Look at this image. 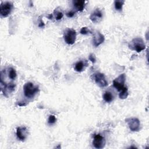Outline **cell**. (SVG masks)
Wrapping results in <instances>:
<instances>
[{
    "instance_id": "obj_18",
    "label": "cell",
    "mask_w": 149,
    "mask_h": 149,
    "mask_svg": "<svg viewBox=\"0 0 149 149\" xmlns=\"http://www.w3.org/2000/svg\"><path fill=\"white\" fill-rule=\"evenodd\" d=\"M54 13H55V19L57 21L61 20V19L64 16V14L62 12L60 11H54Z\"/></svg>"
},
{
    "instance_id": "obj_9",
    "label": "cell",
    "mask_w": 149,
    "mask_h": 149,
    "mask_svg": "<svg viewBox=\"0 0 149 149\" xmlns=\"http://www.w3.org/2000/svg\"><path fill=\"white\" fill-rule=\"evenodd\" d=\"M104 40L105 38L104 35L98 31H96V32L93 34V44L96 47L101 44L104 42Z\"/></svg>"
},
{
    "instance_id": "obj_23",
    "label": "cell",
    "mask_w": 149,
    "mask_h": 149,
    "mask_svg": "<svg viewBox=\"0 0 149 149\" xmlns=\"http://www.w3.org/2000/svg\"><path fill=\"white\" fill-rule=\"evenodd\" d=\"M44 26H45V24L44 23V22H43V21L41 19L40 21V23H39V26L40 28H43V27H44Z\"/></svg>"
},
{
    "instance_id": "obj_19",
    "label": "cell",
    "mask_w": 149,
    "mask_h": 149,
    "mask_svg": "<svg viewBox=\"0 0 149 149\" xmlns=\"http://www.w3.org/2000/svg\"><path fill=\"white\" fill-rule=\"evenodd\" d=\"M81 33L82 34H84V35H86V34H87L89 33H92L88 29V28L87 27H83L81 29Z\"/></svg>"
},
{
    "instance_id": "obj_17",
    "label": "cell",
    "mask_w": 149,
    "mask_h": 149,
    "mask_svg": "<svg viewBox=\"0 0 149 149\" xmlns=\"http://www.w3.org/2000/svg\"><path fill=\"white\" fill-rule=\"evenodd\" d=\"M9 78L12 80H15L17 77V73L15 69L11 68L10 70H9Z\"/></svg>"
},
{
    "instance_id": "obj_20",
    "label": "cell",
    "mask_w": 149,
    "mask_h": 149,
    "mask_svg": "<svg viewBox=\"0 0 149 149\" xmlns=\"http://www.w3.org/2000/svg\"><path fill=\"white\" fill-rule=\"evenodd\" d=\"M56 121H57V119H56L55 117L53 115H50L48 119V123L50 124H53Z\"/></svg>"
},
{
    "instance_id": "obj_10",
    "label": "cell",
    "mask_w": 149,
    "mask_h": 149,
    "mask_svg": "<svg viewBox=\"0 0 149 149\" xmlns=\"http://www.w3.org/2000/svg\"><path fill=\"white\" fill-rule=\"evenodd\" d=\"M28 134V129L25 126H19L16 129V136L21 141H25Z\"/></svg>"
},
{
    "instance_id": "obj_8",
    "label": "cell",
    "mask_w": 149,
    "mask_h": 149,
    "mask_svg": "<svg viewBox=\"0 0 149 149\" xmlns=\"http://www.w3.org/2000/svg\"><path fill=\"white\" fill-rule=\"evenodd\" d=\"M96 83L101 87H104L108 86V82L105 79L104 74L101 73H97L95 75Z\"/></svg>"
},
{
    "instance_id": "obj_15",
    "label": "cell",
    "mask_w": 149,
    "mask_h": 149,
    "mask_svg": "<svg viewBox=\"0 0 149 149\" xmlns=\"http://www.w3.org/2000/svg\"><path fill=\"white\" fill-rule=\"evenodd\" d=\"M129 95L128 93V87H126L124 89H123L122 90H121L119 92V97L121 99H125L128 97Z\"/></svg>"
},
{
    "instance_id": "obj_24",
    "label": "cell",
    "mask_w": 149,
    "mask_h": 149,
    "mask_svg": "<svg viewBox=\"0 0 149 149\" xmlns=\"http://www.w3.org/2000/svg\"><path fill=\"white\" fill-rule=\"evenodd\" d=\"M48 18L49 19H52V14H51V15H50L49 16H48Z\"/></svg>"
},
{
    "instance_id": "obj_16",
    "label": "cell",
    "mask_w": 149,
    "mask_h": 149,
    "mask_svg": "<svg viewBox=\"0 0 149 149\" xmlns=\"http://www.w3.org/2000/svg\"><path fill=\"white\" fill-rule=\"evenodd\" d=\"M124 3H125L124 1H115L114 2L115 9L117 11H121L122 9V7Z\"/></svg>"
},
{
    "instance_id": "obj_4",
    "label": "cell",
    "mask_w": 149,
    "mask_h": 149,
    "mask_svg": "<svg viewBox=\"0 0 149 149\" xmlns=\"http://www.w3.org/2000/svg\"><path fill=\"white\" fill-rule=\"evenodd\" d=\"M125 81H126L125 74V73L121 74L113 81V86L118 91L120 92L121 90H122L126 87L125 86Z\"/></svg>"
},
{
    "instance_id": "obj_12",
    "label": "cell",
    "mask_w": 149,
    "mask_h": 149,
    "mask_svg": "<svg viewBox=\"0 0 149 149\" xmlns=\"http://www.w3.org/2000/svg\"><path fill=\"white\" fill-rule=\"evenodd\" d=\"M72 3L73 7L77 9L78 11L82 12L83 11L85 7V1H83V0H75V1H73Z\"/></svg>"
},
{
    "instance_id": "obj_1",
    "label": "cell",
    "mask_w": 149,
    "mask_h": 149,
    "mask_svg": "<svg viewBox=\"0 0 149 149\" xmlns=\"http://www.w3.org/2000/svg\"><path fill=\"white\" fill-rule=\"evenodd\" d=\"M39 91V87L34 86L32 82H28L23 86L24 95L28 99L33 98Z\"/></svg>"
},
{
    "instance_id": "obj_7",
    "label": "cell",
    "mask_w": 149,
    "mask_h": 149,
    "mask_svg": "<svg viewBox=\"0 0 149 149\" xmlns=\"http://www.w3.org/2000/svg\"><path fill=\"white\" fill-rule=\"evenodd\" d=\"M93 144L95 148L98 149L104 148L105 145V138L100 134L95 135L94 140L93 141Z\"/></svg>"
},
{
    "instance_id": "obj_21",
    "label": "cell",
    "mask_w": 149,
    "mask_h": 149,
    "mask_svg": "<svg viewBox=\"0 0 149 149\" xmlns=\"http://www.w3.org/2000/svg\"><path fill=\"white\" fill-rule=\"evenodd\" d=\"M89 60L90 61H91V62H92V63H95L96 62V57H95V55L93 54H90V55H89Z\"/></svg>"
},
{
    "instance_id": "obj_5",
    "label": "cell",
    "mask_w": 149,
    "mask_h": 149,
    "mask_svg": "<svg viewBox=\"0 0 149 149\" xmlns=\"http://www.w3.org/2000/svg\"><path fill=\"white\" fill-rule=\"evenodd\" d=\"M130 130L132 132H138L140 130V123L139 120L136 118H130L126 120Z\"/></svg>"
},
{
    "instance_id": "obj_6",
    "label": "cell",
    "mask_w": 149,
    "mask_h": 149,
    "mask_svg": "<svg viewBox=\"0 0 149 149\" xmlns=\"http://www.w3.org/2000/svg\"><path fill=\"white\" fill-rule=\"evenodd\" d=\"M13 8V4L10 2H5L1 4L0 12L3 17H7L11 12Z\"/></svg>"
},
{
    "instance_id": "obj_13",
    "label": "cell",
    "mask_w": 149,
    "mask_h": 149,
    "mask_svg": "<svg viewBox=\"0 0 149 149\" xmlns=\"http://www.w3.org/2000/svg\"><path fill=\"white\" fill-rule=\"evenodd\" d=\"M103 99L107 103H111L114 100V96L111 92L106 91L103 95Z\"/></svg>"
},
{
    "instance_id": "obj_2",
    "label": "cell",
    "mask_w": 149,
    "mask_h": 149,
    "mask_svg": "<svg viewBox=\"0 0 149 149\" xmlns=\"http://www.w3.org/2000/svg\"><path fill=\"white\" fill-rule=\"evenodd\" d=\"M64 38L65 42L68 44H73L75 42L77 38L76 31L73 29H67L64 32Z\"/></svg>"
},
{
    "instance_id": "obj_3",
    "label": "cell",
    "mask_w": 149,
    "mask_h": 149,
    "mask_svg": "<svg viewBox=\"0 0 149 149\" xmlns=\"http://www.w3.org/2000/svg\"><path fill=\"white\" fill-rule=\"evenodd\" d=\"M129 48L138 52H140L146 48V45L141 38H135L132 40L130 45H129Z\"/></svg>"
},
{
    "instance_id": "obj_22",
    "label": "cell",
    "mask_w": 149,
    "mask_h": 149,
    "mask_svg": "<svg viewBox=\"0 0 149 149\" xmlns=\"http://www.w3.org/2000/svg\"><path fill=\"white\" fill-rule=\"evenodd\" d=\"M74 14H75V12L73 11H70L67 12L66 15L68 17H72L74 16Z\"/></svg>"
},
{
    "instance_id": "obj_11",
    "label": "cell",
    "mask_w": 149,
    "mask_h": 149,
    "mask_svg": "<svg viewBox=\"0 0 149 149\" xmlns=\"http://www.w3.org/2000/svg\"><path fill=\"white\" fill-rule=\"evenodd\" d=\"M103 18V13L99 9H96L94 12L91 13L90 19L94 23H99L100 22Z\"/></svg>"
},
{
    "instance_id": "obj_14",
    "label": "cell",
    "mask_w": 149,
    "mask_h": 149,
    "mask_svg": "<svg viewBox=\"0 0 149 149\" xmlns=\"http://www.w3.org/2000/svg\"><path fill=\"white\" fill-rule=\"evenodd\" d=\"M84 66H85V64L83 63V61H79L75 64V65H74V70H75L77 72H81L83 70Z\"/></svg>"
}]
</instances>
